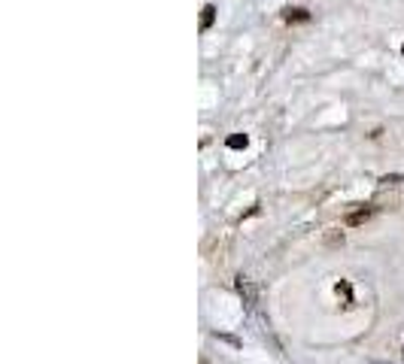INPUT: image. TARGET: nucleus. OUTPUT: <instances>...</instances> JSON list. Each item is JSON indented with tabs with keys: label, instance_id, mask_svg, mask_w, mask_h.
<instances>
[{
	"label": "nucleus",
	"instance_id": "5",
	"mask_svg": "<svg viewBox=\"0 0 404 364\" xmlns=\"http://www.w3.org/2000/svg\"><path fill=\"white\" fill-rule=\"evenodd\" d=\"M380 182H383V185H398V182H404V173H392V176H383Z\"/></svg>",
	"mask_w": 404,
	"mask_h": 364
},
{
	"label": "nucleus",
	"instance_id": "2",
	"mask_svg": "<svg viewBox=\"0 0 404 364\" xmlns=\"http://www.w3.org/2000/svg\"><path fill=\"white\" fill-rule=\"evenodd\" d=\"M283 21H289V24L310 21V12H307V9H301V6H286V9H283Z\"/></svg>",
	"mask_w": 404,
	"mask_h": 364
},
{
	"label": "nucleus",
	"instance_id": "6",
	"mask_svg": "<svg viewBox=\"0 0 404 364\" xmlns=\"http://www.w3.org/2000/svg\"><path fill=\"white\" fill-rule=\"evenodd\" d=\"M325 240H328V243H344V234H341V231H328Z\"/></svg>",
	"mask_w": 404,
	"mask_h": 364
},
{
	"label": "nucleus",
	"instance_id": "3",
	"mask_svg": "<svg viewBox=\"0 0 404 364\" xmlns=\"http://www.w3.org/2000/svg\"><path fill=\"white\" fill-rule=\"evenodd\" d=\"M213 21H216V6H213V3H207V6L201 9V30L213 27Z\"/></svg>",
	"mask_w": 404,
	"mask_h": 364
},
{
	"label": "nucleus",
	"instance_id": "7",
	"mask_svg": "<svg viewBox=\"0 0 404 364\" xmlns=\"http://www.w3.org/2000/svg\"><path fill=\"white\" fill-rule=\"evenodd\" d=\"M338 295H344V298L350 301V282H344V279H341V282H338Z\"/></svg>",
	"mask_w": 404,
	"mask_h": 364
},
{
	"label": "nucleus",
	"instance_id": "1",
	"mask_svg": "<svg viewBox=\"0 0 404 364\" xmlns=\"http://www.w3.org/2000/svg\"><path fill=\"white\" fill-rule=\"evenodd\" d=\"M374 216V207H359V210H353V213H347V219H344V225H350V228H356V225H362V222H368Z\"/></svg>",
	"mask_w": 404,
	"mask_h": 364
},
{
	"label": "nucleus",
	"instance_id": "8",
	"mask_svg": "<svg viewBox=\"0 0 404 364\" xmlns=\"http://www.w3.org/2000/svg\"><path fill=\"white\" fill-rule=\"evenodd\" d=\"M401 55H404V43H401Z\"/></svg>",
	"mask_w": 404,
	"mask_h": 364
},
{
	"label": "nucleus",
	"instance_id": "4",
	"mask_svg": "<svg viewBox=\"0 0 404 364\" xmlns=\"http://www.w3.org/2000/svg\"><path fill=\"white\" fill-rule=\"evenodd\" d=\"M246 143H249L246 134H231L228 137V149H246Z\"/></svg>",
	"mask_w": 404,
	"mask_h": 364
}]
</instances>
